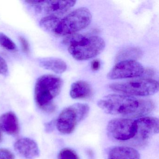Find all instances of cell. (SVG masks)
Listing matches in <instances>:
<instances>
[{
  "label": "cell",
  "mask_w": 159,
  "mask_h": 159,
  "mask_svg": "<svg viewBox=\"0 0 159 159\" xmlns=\"http://www.w3.org/2000/svg\"><path fill=\"white\" fill-rule=\"evenodd\" d=\"M137 132L133 139L142 142L159 133V123L158 118L143 117L135 120Z\"/></svg>",
  "instance_id": "9"
},
{
  "label": "cell",
  "mask_w": 159,
  "mask_h": 159,
  "mask_svg": "<svg viewBox=\"0 0 159 159\" xmlns=\"http://www.w3.org/2000/svg\"><path fill=\"white\" fill-rule=\"evenodd\" d=\"M64 43L68 46L69 52L77 60H86L95 57L105 49L104 40L98 36L85 37L75 34L67 36Z\"/></svg>",
  "instance_id": "2"
},
{
  "label": "cell",
  "mask_w": 159,
  "mask_h": 159,
  "mask_svg": "<svg viewBox=\"0 0 159 159\" xmlns=\"http://www.w3.org/2000/svg\"><path fill=\"white\" fill-rule=\"evenodd\" d=\"M8 73V66L4 58L0 56V74L6 76Z\"/></svg>",
  "instance_id": "21"
},
{
  "label": "cell",
  "mask_w": 159,
  "mask_h": 159,
  "mask_svg": "<svg viewBox=\"0 0 159 159\" xmlns=\"http://www.w3.org/2000/svg\"><path fill=\"white\" fill-rule=\"evenodd\" d=\"M108 134L120 141H126L134 139L137 132L135 120L127 118H117L109 122L107 126Z\"/></svg>",
  "instance_id": "7"
},
{
  "label": "cell",
  "mask_w": 159,
  "mask_h": 159,
  "mask_svg": "<svg viewBox=\"0 0 159 159\" xmlns=\"http://www.w3.org/2000/svg\"><path fill=\"white\" fill-rule=\"evenodd\" d=\"M140 154L134 148L128 147H115L109 152L108 159H139Z\"/></svg>",
  "instance_id": "13"
},
{
  "label": "cell",
  "mask_w": 159,
  "mask_h": 159,
  "mask_svg": "<svg viewBox=\"0 0 159 159\" xmlns=\"http://www.w3.org/2000/svg\"><path fill=\"white\" fill-rule=\"evenodd\" d=\"M19 41L21 44L22 50L25 53H28L30 52L29 43L28 41L24 37H20L19 38Z\"/></svg>",
  "instance_id": "22"
},
{
  "label": "cell",
  "mask_w": 159,
  "mask_h": 159,
  "mask_svg": "<svg viewBox=\"0 0 159 159\" xmlns=\"http://www.w3.org/2000/svg\"><path fill=\"white\" fill-rule=\"evenodd\" d=\"M145 69L136 60H124L118 62L107 74L110 80L136 78L142 76Z\"/></svg>",
  "instance_id": "8"
},
{
  "label": "cell",
  "mask_w": 159,
  "mask_h": 159,
  "mask_svg": "<svg viewBox=\"0 0 159 159\" xmlns=\"http://www.w3.org/2000/svg\"><path fill=\"white\" fill-rule=\"evenodd\" d=\"M0 46L9 51H14L16 45L11 39L5 34L0 32Z\"/></svg>",
  "instance_id": "18"
},
{
  "label": "cell",
  "mask_w": 159,
  "mask_h": 159,
  "mask_svg": "<svg viewBox=\"0 0 159 159\" xmlns=\"http://www.w3.org/2000/svg\"><path fill=\"white\" fill-rule=\"evenodd\" d=\"M0 159H15L14 155L7 149H0Z\"/></svg>",
  "instance_id": "20"
},
{
  "label": "cell",
  "mask_w": 159,
  "mask_h": 159,
  "mask_svg": "<svg viewBox=\"0 0 159 159\" xmlns=\"http://www.w3.org/2000/svg\"><path fill=\"white\" fill-rule=\"evenodd\" d=\"M90 11L84 7L78 8L60 19L55 36H68L86 28L92 20Z\"/></svg>",
  "instance_id": "4"
},
{
  "label": "cell",
  "mask_w": 159,
  "mask_h": 159,
  "mask_svg": "<svg viewBox=\"0 0 159 159\" xmlns=\"http://www.w3.org/2000/svg\"><path fill=\"white\" fill-rule=\"evenodd\" d=\"M60 19L57 16L49 15L40 21V25L47 32L55 35L56 30Z\"/></svg>",
  "instance_id": "17"
},
{
  "label": "cell",
  "mask_w": 159,
  "mask_h": 159,
  "mask_svg": "<svg viewBox=\"0 0 159 159\" xmlns=\"http://www.w3.org/2000/svg\"><path fill=\"white\" fill-rule=\"evenodd\" d=\"M0 129L11 135H15L19 133L18 119L13 112L9 111L0 116Z\"/></svg>",
  "instance_id": "12"
},
{
  "label": "cell",
  "mask_w": 159,
  "mask_h": 159,
  "mask_svg": "<svg viewBox=\"0 0 159 159\" xmlns=\"http://www.w3.org/2000/svg\"><path fill=\"white\" fill-rule=\"evenodd\" d=\"M154 74V71L151 69H147L144 70L143 75H146L147 76H152Z\"/></svg>",
  "instance_id": "25"
},
{
  "label": "cell",
  "mask_w": 159,
  "mask_h": 159,
  "mask_svg": "<svg viewBox=\"0 0 159 159\" xmlns=\"http://www.w3.org/2000/svg\"><path fill=\"white\" fill-rule=\"evenodd\" d=\"M98 105L107 114L127 119L144 117L155 108L154 102L150 99L117 94L104 97Z\"/></svg>",
  "instance_id": "1"
},
{
  "label": "cell",
  "mask_w": 159,
  "mask_h": 159,
  "mask_svg": "<svg viewBox=\"0 0 159 159\" xmlns=\"http://www.w3.org/2000/svg\"><path fill=\"white\" fill-rule=\"evenodd\" d=\"M63 86L61 78L53 75L41 76L36 82L35 87V99L40 108L48 113L55 111L53 102L55 98L59 95Z\"/></svg>",
  "instance_id": "3"
},
{
  "label": "cell",
  "mask_w": 159,
  "mask_h": 159,
  "mask_svg": "<svg viewBox=\"0 0 159 159\" xmlns=\"http://www.w3.org/2000/svg\"><path fill=\"white\" fill-rule=\"evenodd\" d=\"M92 93V88L86 82L78 81L71 85L70 96L73 99L88 98L91 96Z\"/></svg>",
  "instance_id": "15"
},
{
  "label": "cell",
  "mask_w": 159,
  "mask_h": 159,
  "mask_svg": "<svg viewBox=\"0 0 159 159\" xmlns=\"http://www.w3.org/2000/svg\"><path fill=\"white\" fill-rule=\"evenodd\" d=\"M100 67V63L99 60L98 59H95L93 60V62L91 64V68L93 71H96V70H99Z\"/></svg>",
  "instance_id": "23"
},
{
  "label": "cell",
  "mask_w": 159,
  "mask_h": 159,
  "mask_svg": "<svg viewBox=\"0 0 159 159\" xmlns=\"http://www.w3.org/2000/svg\"><path fill=\"white\" fill-rule=\"evenodd\" d=\"M16 151L26 159H34L39 155L40 151L37 143L29 138L18 139L14 144Z\"/></svg>",
  "instance_id": "11"
},
{
  "label": "cell",
  "mask_w": 159,
  "mask_h": 159,
  "mask_svg": "<svg viewBox=\"0 0 159 159\" xmlns=\"http://www.w3.org/2000/svg\"><path fill=\"white\" fill-rule=\"evenodd\" d=\"M76 3L75 1H35L33 6L38 12L43 9L49 15L58 17L66 12Z\"/></svg>",
  "instance_id": "10"
},
{
  "label": "cell",
  "mask_w": 159,
  "mask_h": 159,
  "mask_svg": "<svg viewBox=\"0 0 159 159\" xmlns=\"http://www.w3.org/2000/svg\"><path fill=\"white\" fill-rule=\"evenodd\" d=\"M2 138V133H1V130L0 129V140Z\"/></svg>",
  "instance_id": "26"
},
{
  "label": "cell",
  "mask_w": 159,
  "mask_h": 159,
  "mask_svg": "<svg viewBox=\"0 0 159 159\" xmlns=\"http://www.w3.org/2000/svg\"><path fill=\"white\" fill-rule=\"evenodd\" d=\"M109 88L114 92L126 95L148 96L158 92L159 84L152 79H143L113 83L110 84Z\"/></svg>",
  "instance_id": "6"
},
{
  "label": "cell",
  "mask_w": 159,
  "mask_h": 159,
  "mask_svg": "<svg viewBox=\"0 0 159 159\" xmlns=\"http://www.w3.org/2000/svg\"><path fill=\"white\" fill-rule=\"evenodd\" d=\"M39 63L42 67L52 70L57 74L64 73L67 70L66 64L59 58L54 57H45L39 60Z\"/></svg>",
  "instance_id": "14"
},
{
  "label": "cell",
  "mask_w": 159,
  "mask_h": 159,
  "mask_svg": "<svg viewBox=\"0 0 159 159\" xmlns=\"http://www.w3.org/2000/svg\"><path fill=\"white\" fill-rule=\"evenodd\" d=\"M142 55V52L140 49L134 47L126 48L121 50L116 56V61L124 60H135Z\"/></svg>",
  "instance_id": "16"
},
{
  "label": "cell",
  "mask_w": 159,
  "mask_h": 159,
  "mask_svg": "<svg viewBox=\"0 0 159 159\" xmlns=\"http://www.w3.org/2000/svg\"><path fill=\"white\" fill-rule=\"evenodd\" d=\"M58 159H80L77 153L69 148L62 149L58 154Z\"/></svg>",
  "instance_id": "19"
},
{
  "label": "cell",
  "mask_w": 159,
  "mask_h": 159,
  "mask_svg": "<svg viewBox=\"0 0 159 159\" xmlns=\"http://www.w3.org/2000/svg\"><path fill=\"white\" fill-rule=\"evenodd\" d=\"M54 121H52L50 122L47 123L45 124V130L47 132H51L53 130L54 126Z\"/></svg>",
  "instance_id": "24"
},
{
  "label": "cell",
  "mask_w": 159,
  "mask_h": 159,
  "mask_svg": "<svg viewBox=\"0 0 159 159\" xmlns=\"http://www.w3.org/2000/svg\"><path fill=\"white\" fill-rule=\"evenodd\" d=\"M90 107L87 104L77 103L63 110L56 121L57 130L61 134H69L75 130L80 122L89 114Z\"/></svg>",
  "instance_id": "5"
}]
</instances>
